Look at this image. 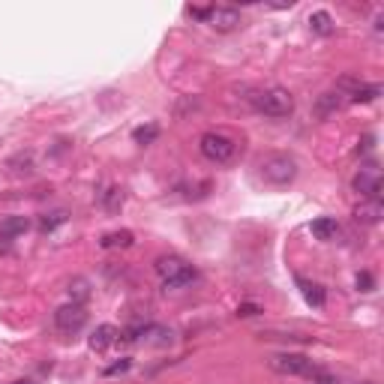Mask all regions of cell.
Wrapping results in <instances>:
<instances>
[{
    "label": "cell",
    "mask_w": 384,
    "mask_h": 384,
    "mask_svg": "<svg viewBox=\"0 0 384 384\" xmlns=\"http://www.w3.org/2000/svg\"><path fill=\"white\" fill-rule=\"evenodd\" d=\"M247 100L258 114L273 117V120H282L294 111V96L285 91V87H276V84L273 87H258V91H252Z\"/></svg>",
    "instance_id": "cell-1"
},
{
    "label": "cell",
    "mask_w": 384,
    "mask_h": 384,
    "mask_svg": "<svg viewBox=\"0 0 384 384\" xmlns=\"http://www.w3.org/2000/svg\"><path fill=\"white\" fill-rule=\"evenodd\" d=\"M153 271L162 276V285L166 291H181V289H190V285L199 282V271L192 264H186L181 256H159L153 261Z\"/></svg>",
    "instance_id": "cell-2"
},
{
    "label": "cell",
    "mask_w": 384,
    "mask_h": 384,
    "mask_svg": "<svg viewBox=\"0 0 384 384\" xmlns=\"http://www.w3.org/2000/svg\"><path fill=\"white\" fill-rule=\"evenodd\" d=\"M258 177L271 186H289L297 177V159L289 153H264L258 159Z\"/></svg>",
    "instance_id": "cell-3"
},
{
    "label": "cell",
    "mask_w": 384,
    "mask_h": 384,
    "mask_svg": "<svg viewBox=\"0 0 384 384\" xmlns=\"http://www.w3.org/2000/svg\"><path fill=\"white\" fill-rule=\"evenodd\" d=\"M199 150H201V157L207 162H214V166H225V162H231L234 153H238V142H234L231 135L210 129V133H204L199 138Z\"/></svg>",
    "instance_id": "cell-4"
},
{
    "label": "cell",
    "mask_w": 384,
    "mask_h": 384,
    "mask_svg": "<svg viewBox=\"0 0 384 384\" xmlns=\"http://www.w3.org/2000/svg\"><path fill=\"white\" fill-rule=\"evenodd\" d=\"M271 370L282 372V375H300V379H313L318 372V366L309 361L306 354H291V351H282V354H273L271 361Z\"/></svg>",
    "instance_id": "cell-5"
},
{
    "label": "cell",
    "mask_w": 384,
    "mask_h": 384,
    "mask_svg": "<svg viewBox=\"0 0 384 384\" xmlns=\"http://www.w3.org/2000/svg\"><path fill=\"white\" fill-rule=\"evenodd\" d=\"M337 93L339 96H348V102H372L381 96V84H366V81H357V78H339L337 84Z\"/></svg>",
    "instance_id": "cell-6"
},
{
    "label": "cell",
    "mask_w": 384,
    "mask_h": 384,
    "mask_svg": "<svg viewBox=\"0 0 384 384\" xmlns=\"http://www.w3.org/2000/svg\"><path fill=\"white\" fill-rule=\"evenodd\" d=\"M84 324H87V309L81 304H76V300L54 313V328L60 333H78Z\"/></svg>",
    "instance_id": "cell-7"
},
{
    "label": "cell",
    "mask_w": 384,
    "mask_h": 384,
    "mask_svg": "<svg viewBox=\"0 0 384 384\" xmlns=\"http://www.w3.org/2000/svg\"><path fill=\"white\" fill-rule=\"evenodd\" d=\"M204 21L214 30H219V34H231V30L240 27V12L234 10V6H207Z\"/></svg>",
    "instance_id": "cell-8"
},
{
    "label": "cell",
    "mask_w": 384,
    "mask_h": 384,
    "mask_svg": "<svg viewBox=\"0 0 384 384\" xmlns=\"http://www.w3.org/2000/svg\"><path fill=\"white\" fill-rule=\"evenodd\" d=\"M357 192L363 195V199H381V171L379 166H366L354 174V181H351Z\"/></svg>",
    "instance_id": "cell-9"
},
{
    "label": "cell",
    "mask_w": 384,
    "mask_h": 384,
    "mask_svg": "<svg viewBox=\"0 0 384 384\" xmlns=\"http://www.w3.org/2000/svg\"><path fill=\"white\" fill-rule=\"evenodd\" d=\"M117 339H120V330L114 328V324H100V328L93 330V337L87 339V346H91L93 351H109Z\"/></svg>",
    "instance_id": "cell-10"
},
{
    "label": "cell",
    "mask_w": 384,
    "mask_h": 384,
    "mask_svg": "<svg viewBox=\"0 0 384 384\" xmlns=\"http://www.w3.org/2000/svg\"><path fill=\"white\" fill-rule=\"evenodd\" d=\"M384 216V207H381V199H363L361 204L354 207V219L357 223H366V225H375L379 219Z\"/></svg>",
    "instance_id": "cell-11"
},
{
    "label": "cell",
    "mask_w": 384,
    "mask_h": 384,
    "mask_svg": "<svg viewBox=\"0 0 384 384\" xmlns=\"http://www.w3.org/2000/svg\"><path fill=\"white\" fill-rule=\"evenodd\" d=\"M300 285V294H304V300L309 306H315V309H321L324 306V300H328V294H324V289L318 282H309V280H304V276H297V280H294Z\"/></svg>",
    "instance_id": "cell-12"
},
{
    "label": "cell",
    "mask_w": 384,
    "mask_h": 384,
    "mask_svg": "<svg viewBox=\"0 0 384 384\" xmlns=\"http://www.w3.org/2000/svg\"><path fill=\"white\" fill-rule=\"evenodd\" d=\"M135 243V234L129 231V228H120V231H109V234H102V240H100V247L102 249H126V247H133Z\"/></svg>",
    "instance_id": "cell-13"
},
{
    "label": "cell",
    "mask_w": 384,
    "mask_h": 384,
    "mask_svg": "<svg viewBox=\"0 0 384 384\" xmlns=\"http://www.w3.org/2000/svg\"><path fill=\"white\" fill-rule=\"evenodd\" d=\"M30 228V223L24 216H12V219H3L0 223V238L3 240H12V238H19V234H24Z\"/></svg>",
    "instance_id": "cell-14"
},
{
    "label": "cell",
    "mask_w": 384,
    "mask_h": 384,
    "mask_svg": "<svg viewBox=\"0 0 384 384\" xmlns=\"http://www.w3.org/2000/svg\"><path fill=\"white\" fill-rule=\"evenodd\" d=\"M309 27H313V34H318V36H330L333 30V19H330V12H324V10H318V12H313L309 15Z\"/></svg>",
    "instance_id": "cell-15"
},
{
    "label": "cell",
    "mask_w": 384,
    "mask_h": 384,
    "mask_svg": "<svg viewBox=\"0 0 384 384\" xmlns=\"http://www.w3.org/2000/svg\"><path fill=\"white\" fill-rule=\"evenodd\" d=\"M100 204L109 214H117L120 207H124V190L120 186H109V190H102L100 192Z\"/></svg>",
    "instance_id": "cell-16"
},
{
    "label": "cell",
    "mask_w": 384,
    "mask_h": 384,
    "mask_svg": "<svg viewBox=\"0 0 384 384\" xmlns=\"http://www.w3.org/2000/svg\"><path fill=\"white\" fill-rule=\"evenodd\" d=\"M313 234L318 240H333L339 234V225H337V219H330V216H321V219H315L313 223Z\"/></svg>",
    "instance_id": "cell-17"
},
{
    "label": "cell",
    "mask_w": 384,
    "mask_h": 384,
    "mask_svg": "<svg viewBox=\"0 0 384 384\" xmlns=\"http://www.w3.org/2000/svg\"><path fill=\"white\" fill-rule=\"evenodd\" d=\"M133 138H135V144H153L159 138V126L157 124H147V126H138L135 133H133Z\"/></svg>",
    "instance_id": "cell-18"
},
{
    "label": "cell",
    "mask_w": 384,
    "mask_h": 384,
    "mask_svg": "<svg viewBox=\"0 0 384 384\" xmlns=\"http://www.w3.org/2000/svg\"><path fill=\"white\" fill-rule=\"evenodd\" d=\"M10 166H12V171L15 174H30L34 171V153H19V157H12L10 159Z\"/></svg>",
    "instance_id": "cell-19"
},
{
    "label": "cell",
    "mask_w": 384,
    "mask_h": 384,
    "mask_svg": "<svg viewBox=\"0 0 384 384\" xmlns=\"http://www.w3.org/2000/svg\"><path fill=\"white\" fill-rule=\"evenodd\" d=\"M67 210H54V214H45L43 219H39V228H43V231H54L57 225H63L67 223Z\"/></svg>",
    "instance_id": "cell-20"
},
{
    "label": "cell",
    "mask_w": 384,
    "mask_h": 384,
    "mask_svg": "<svg viewBox=\"0 0 384 384\" xmlns=\"http://www.w3.org/2000/svg\"><path fill=\"white\" fill-rule=\"evenodd\" d=\"M129 366H133V361H126V357H124V361H117V363H111V366H109V370H105L102 375H109V379H111V375H120V372H126V370H129Z\"/></svg>",
    "instance_id": "cell-21"
},
{
    "label": "cell",
    "mask_w": 384,
    "mask_h": 384,
    "mask_svg": "<svg viewBox=\"0 0 384 384\" xmlns=\"http://www.w3.org/2000/svg\"><path fill=\"white\" fill-rule=\"evenodd\" d=\"M372 285H375L372 273H357V289L361 291H372Z\"/></svg>",
    "instance_id": "cell-22"
},
{
    "label": "cell",
    "mask_w": 384,
    "mask_h": 384,
    "mask_svg": "<svg viewBox=\"0 0 384 384\" xmlns=\"http://www.w3.org/2000/svg\"><path fill=\"white\" fill-rule=\"evenodd\" d=\"M261 313V306H256V304H243V306H238V315L240 318H249V315H258Z\"/></svg>",
    "instance_id": "cell-23"
},
{
    "label": "cell",
    "mask_w": 384,
    "mask_h": 384,
    "mask_svg": "<svg viewBox=\"0 0 384 384\" xmlns=\"http://www.w3.org/2000/svg\"><path fill=\"white\" fill-rule=\"evenodd\" d=\"M19 384H34V381H19Z\"/></svg>",
    "instance_id": "cell-24"
},
{
    "label": "cell",
    "mask_w": 384,
    "mask_h": 384,
    "mask_svg": "<svg viewBox=\"0 0 384 384\" xmlns=\"http://www.w3.org/2000/svg\"><path fill=\"white\" fill-rule=\"evenodd\" d=\"M363 384H375V381H363Z\"/></svg>",
    "instance_id": "cell-25"
}]
</instances>
